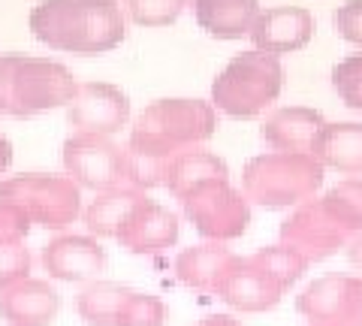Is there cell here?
<instances>
[{
    "label": "cell",
    "mask_w": 362,
    "mask_h": 326,
    "mask_svg": "<svg viewBox=\"0 0 362 326\" xmlns=\"http://www.w3.org/2000/svg\"><path fill=\"white\" fill-rule=\"evenodd\" d=\"M218 130V109L206 100H157L145 106L130 130L133 157L139 161L142 185H160V170L169 157L209 142Z\"/></svg>",
    "instance_id": "1"
},
{
    "label": "cell",
    "mask_w": 362,
    "mask_h": 326,
    "mask_svg": "<svg viewBox=\"0 0 362 326\" xmlns=\"http://www.w3.org/2000/svg\"><path fill=\"white\" fill-rule=\"evenodd\" d=\"M30 33L54 52L106 54L124 42L127 25L118 0H40Z\"/></svg>",
    "instance_id": "2"
},
{
    "label": "cell",
    "mask_w": 362,
    "mask_h": 326,
    "mask_svg": "<svg viewBox=\"0 0 362 326\" xmlns=\"http://www.w3.org/2000/svg\"><path fill=\"white\" fill-rule=\"evenodd\" d=\"M78 82L64 64L33 54H0V115L33 118L70 106Z\"/></svg>",
    "instance_id": "3"
},
{
    "label": "cell",
    "mask_w": 362,
    "mask_h": 326,
    "mask_svg": "<svg viewBox=\"0 0 362 326\" xmlns=\"http://www.w3.org/2000/svg\"><path fill=\"white\" fill-rule=\"evenodd\" d=\"M323 185V163L302 151H266L245 163L242 190L254 206L293 209Z\"/></svg>",
    "instance_id": "4"
},
{
    "label": "cell",
    "mask_w": 362,
    "mask_h": 326,
    "mask_svg": "<svg viewBox=\"0 0 362 326\" xmlns=\"http://www.w3.org/2000/svg\"><path fill=\"white\" fill-rule=\"evenodd\" d=\"M284 88V66L278 54L242 52L211 82V106L226 118H257L275 103Z\"/></svg>",
    "instance_id": "5"
},
{
    "label": "cell",
    "mask_w": 362,
    "mask_h": 326,
    "mask_svg": "<svg viewBox=\"0 0 362 326\" xmlns=\"http://www.w3.org/2000/svg\"><path fill=\"white\" fill-rule=\"evenodd\" d=\"M64 170L78 187H88L94 194L145 187L133 151L112 142V136H97V133H73L64 142Z\"/></svg>",
    "instance_id": "6"
},
{
    "label": "cell",
    "mask_w": 362,
    "mask_h": 326,
    "mask_svg": "<svg viewBox=\"0 0 362 326\" xmlns=\"http://www.w3.org/2000/svg\"><path fill=\"white\" fill-rule=\"evenodd\" d=\"M0 199L18 206L45 230H66L82 215V187L70 175H13L0 182Z\"/></svg>",
    "instance_id": "7"
},
{
    "label": "cell",
    "mask_w": 362,
    "mask_h": 326,
    "mask_svg": "<svg viewBox=\"0 0 362 326\" xmlns=\"http://www.w3.org/2000/svg\"><path fill=\"white\" fill-rule=\"evenodd\" d=\"M187 221L209 242H233L251 223V199L235 190L230 178H209L181 197Z\"/></svg>",
    "instance_id": "8"
},
{
    "label": "cell",
    "mask_w": 362,
    "mask_h": 326,
    "mask_svg": "<svg viewBox=\"0 0 362 326\" xmlns=\"http://www.w3.org/2000/svg\"><path fill=\"white\" fill-rule=\"evenodd\" d=\"M354 239L341 223H338L320 199H305L281 223V242L296 248L308 263H320L326 257L338 254L347 248V242Z\"/></svg>",
    "instance_id": "9"
},
{
    "label": "cell",
    "mask_w": 362,
    "mask_h": 326,
    "mask_svg": "<svg viewBox=\"0 0 362 326\" xmlns=\"http://www.w3.org/2000/svg\"><path fill=\"white\" fill-rule=\"evenodd\" d=\"M73 133L112 136L130 121V97L112 82H78V91L66 106Z\"/></svg>",
    "instance_id": "10"
},
{
    "label": "cell",
    "mask_w": 362,
    "mask_h": 326,
    "mask_svg": "<svg viewBox=\"0 0 362 326\" xmlns=\"http://www.w3.org/2000/svg\"><path fill=\"white\" fill-rule=\"evenodd\" d=\"M214 296H221L226 305L242 314H263L278 305L284 290L254 257H235L223 272Z\"/></svg>",
    "instance_id": "11"
},
{
    "label": "cell",
    "mask_w": 362,
    "mask_h": 326,
    "mask_svg": "<svg viewBox=\"0 0 362 326\" xmlns=\"http://www.w3.org/2000/svg\"><path fill=\"white\" fill-rule=\"evenodd\" d=\"M106 251L94 235H76L61 233L42 248V269L54 281H66V284H85V281H97L106 272Z\"/></svg>",
    "instance_id": "12"
},
{
    "label": "cell",
    "mask_w": 362,
    "mask_h": 326,
    "mask_svg": "<svg viewBox=\"0 0 362 326\" xmlns=\"http://www.w3.org/2000/svg\"><path fill=\"white\" fill-rule=\"evenodd\" d=\"M178 215L169 211L160 202H154L148 197H142L136 202V209L130 211V218L124 221V227L118 233V242L124 251L130 254H163L178 242Z\"/></svg>",
    "instance_id": "13"
},
{
    "label": "cell",
    "mask_w": 362,
    "mask_h": 326,
    "mask_svg": "<svg viewBox=\"0 0 362 326\" xmlns=\"http://www.w3.org/2000/svg\"><path fill=\"white\" fill-rule=\"evenodd\" d=\"M251 42L254 49L269 52V54H290L299 52L311 42L314 37V16L305 6H272L259 9V16L251 28Z\"/></svg>",
    "instance_id": "14"
},
{
    "label": "cell",
    "mask_w": 362,
    "mask_h": 326,
    "mask_svg": "<svg viewBox=\"0 0 362 326\" xmlns=\"http://www.w3.org/2000/svg\"><path fill=\"white\" fill-rule=\"evenodd\" d=\"M61 311V296L49 281L21 278L0 290V318L9 326H52Z\"/></svg>",
    "instance_id": "15"
},
{
    "label": "cell",
    "mask_w": 362,
    "mask_h": 326,
    "mask_svg": "<svg viewBox=\"0 0 362 326\" xmlns=\"http://www.w3.org/2000/svg\"><path fill=\"white\" fill-rule=\"evenodd\" d=\"M323 115L308 106H281L269 112L263 127H259V139H263L272 151H302L311 154L317 133L323 130Z\"/></svg>",
    "instance_id": "16"
},
{
    "label": "cell",
    "mask_w": 362,
    "mask_h": 326,
    "mask_svg": "<svg viewBox=\"0 0 362 326\" xmlns=\"http://www.w3.org/2000/svg\"><path fill=\"white\" fill-rule=\"evenodd\" d=\"M233 260L235 254L230 248H223V242L194 245V248H185L175 257V278L190 290L214 293Z\"/></svg>",
    "instance_id": "17"
},
{
    "label": "cell",
    "mask_w": 362,
    "mask_h": 326,
    "mask_svg": "<svg viewBox=\"0 0 362 326\" xmlns=\"http://www.w3.org/2000/svg\"><path fill=\"white\" fill-rule=\"evenodd\" d=\"M311 154L323 163V170H335L341 175H362V124L341 121L323 124L317 133Z\"/></svg>",
    "instance_id": "18"
},
{
    "label": "cell",
    "mask_w": 362,
    "mask_h": 326,
    "mask_svg": "<svg viewBox=\"0 0 362 326\" xmlns=\"http://www.w3.org/2000/svg\"><path fill=\"white\" fill-rule=\"evenodd\" d=\"M199 28L214 40H242L259 16V0H190Z\"/></svg>",
    "instance_id": "19"
},
{
    "label": "cell",
    "mask_w": 362,
    "mask_h": 326,
    "mask_svg": "<svg viewBox=\"0 0 362 326\" xmlns=\"http://www.w3.org/2000/svg\"><path fill=\"white\" fill-rule=\"evenodd\" d=\"M350 275H323L311 281L296 296V308L308 323H338L347 326Z\"/></svg>",
    "instance_id": "20"
},
{
    "label": "cell",
    "mask_w": 362,
    "mask_h": 326,
    "mask_svg": "<svg viewBox=\"0 0 362 326\" xmlns=\"http://www.w3.org/2000/svg\"><path fill=\"white\" fill-rule=\"evenodd\" d=\"M209 178H230V170H226V163L218 154L199 149V145L169 157L160 170V185L175 199H181L187 190H194L199 182H209Z\"/></svg>",
    "instance_id": "21"
},
{
    "label": "cell",
    "mask_w": 362,
    "mask_h": 326,
    "mask_svg": "<svg viewBox=\"0 0 362 326\" xmlns=\"http://www.w3.org/2000/svg\"><path fill=\"white\" fill-rule=\"evenodd\" d=\"M145 194L139 187H118V190H103L97 194V199L85 209V227L97 239H118V233L124 227V221L130 218V211L136 209Z\"/></svg>",
    "instance_id": "22"
},
{
    "label": "cell",
    "mask_w": 362,
    "mask_h": 326,
    "mask_svg": "<svg viewBox=\"0 0 362 326\" xmlns=\"http://www.w3.org/2000/svg\"><path fill=\"white\" fill-rule=\"evenodd\" d=\"M130 293V287L115 284V281H90L76 299V311L90 326H118L121 308Z\"/></svg>",
    "instance_id": "23"
},
{
    "label": "cell",
    "mask_w": 362,
    "mask_h": 326,
    "mask_svg": "<svg viewBox=\"0 0 362 326\" xmlns=\"http://www.w3.org/2000/svg\"><path fill=\"white\" fill-rule=\"evenodd\" d=\"M320 202L350 235L362 233V178L350 175L344 182L332 185L320 197Z\"/></svg>",
    "instance_id": "24"
},
{
    "label": "cell",
    "mask_w": 362,
    "mask_h": 326,
    "mask_svg": "<svg viewBox=\"0 0 362 326\" xmlns=\"http://www.w3.org/2000/svg\"><path fill=\"white\" fill-rule=\"evenodd\" d=\"M254 260L263 266L272 278L278 281L281 290H290V287L305 275V269L311 266L296 248H290V245H284V242L269 245V248H259V251L254 254Z\"/></svg>",
    "instance_id": "25"
},
{
    "label": "cell",
    "mask_w": 362,
    "mask_h": 326,
    "mask_svg": "<svg viewBox=\"0 0 362 326\" xmlns=\"http://www.w3.org/2000/svg\"><path fill=\"white\" fill-rule=\"evenodd\" d=\"M190 0H127V16L139 28H169Z\"/></svg>",
    "instance_id": "26"
},
{
    "label": "cell",
    "mask_w": 362,
    "mask_h": 326,
    "mask_svg": "<svg viewBox=\"0 0 362 326\" xmlns=\"http://www.w3.org/2000/svg\"><path fill=\"white\" fill-rule=\"evenodd\" d=\"M163 323H166V305L154 293H130L118 318V326H163Z\"/></svg>",
    "instance_id": "27"
},
{
    "label": "cell",
    "mask_w": 362,
    "mask_h": 326,
    "mask_svg": "<svg viewBox=\"0 0 362 326\" xmlns=\"http://www.w3.org/2000/svg\"><path fill=\"white\" fill-rule=\"evenodd\" d=\"M332 88L344 100V106L362 112V52L332 66Z\"/></svg>",
    "instance_id": "28"
},
{
    "label": "cell",
    "mask_w": 362,
    "mask_h": 326,
    "mask_svg": "<svg viewBox=\"0 0 362 326\" xmlns=\"http://www.w3.org/2000/svg\"><path fill=\"white\" fill-rule=\"evenodd\" d=\"M30 251L25 242H0V290L18 284L21 278H30Z\"/></svg>",
    "instance_id": "29"
},
{
    "label": "cell",
    "mask_w": 362,
    "mask_h": 326,
    "mask_svg": "<svg viewBox=\"0 0 362 326\" xmlns=\"http://www.w3.org/2000/svg\"><path fill=\"white\" fill-rule=\"evenodd\" d=\"M332 25L341 40L362 46V0H347V4L338 6L332 16Z\"/></svg>",
    "instance_id": "30"
},
{
    "label": "cell",
    "mask_w": 362,
    "mask_h": 326,
    "mask_svg": "<svg viewBox=\"0 0 362 326\" xmlns=\"http://www.w3.org/2000/svg\"><path fill=\"white\" fill-rule=\"evenodd\" d=\"M33 221L13 202L0 199V242H25V235L30 233Z\"/></svg>",
    "instance_id": "31"
},
{
    "label": "cell",
    "mask_w": 362,
    "mask_h": 326,
    "mask_svg": "<svg viewBox=\"0 0 362 326\" xmlns=\"http://www.w3.org/2000/svg\"><path fill=\"white\" fill-rule=\"evenodd\" d=\"M347 326H362V278H350V299H347Z\"/></svg>",
    "instance_id": "32"
},
{
    "label": "cell",
    "mask_w": 362,
    "mask_h": 326,
    "mask_svg": "<svg viewBox=\"0 0 362 326\" xmlns=\"http://www.w3.org/2000/svg\"><path fill=\"white\" fill-rule=\"evenodd\" d=\"M347 260L354 263L356 269H362V233H356L354 239L347 242Z\"/></svg>",
    "instance_id": "33"
},
{
    "label": "cell",
    "mask_w": 362,
    "mask_h": 326,
    "mask_svg": "<svg viewBox=\"0 0 362 326\" xmlns=\"http://www.w3.org/2000/svg\"><path fill=\"white\" fill-rule=\"evenodd\" d=\"M9 163H13V145H9V139L0 133V175L9 170Z\"/></svg>",
    "instance_id": "34"
},
{
    "label": "cell",
    "mask_w": 362,
    "mask_h": 326,
    "mask_svg": "<svg viewBox=\"0 0 362 326\" xmlns=\"http://www.w3.org/2000/svg\"><path fill=\"white\" fill-rule=\"evenodd\" d=\"M197 326H242L235 318H230V314H214V318H206V320H199Z\"/></svg>",
    "instance_id": "35"
},
{
    "label": "cell",
    "mask_w": 362,
    "mask_h": 326,
    "mask_svg": "<svg viewBox=\"0 0 362 326\" xmlns=\"http://www.w3.org/2000/svg\"><path fill=\"white\" fill-rule=\"evenodd\" d=\"M305 326H338V323H305Z\"/></svg>",
    "instance_id": "36"
}]
</instances>
